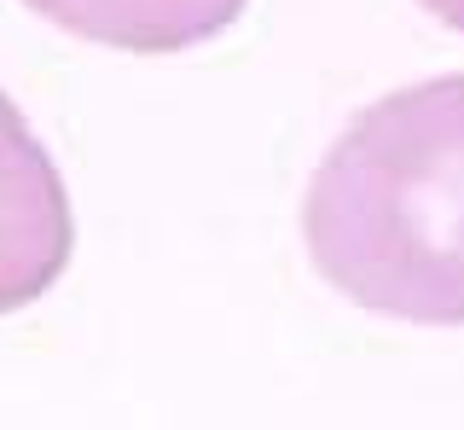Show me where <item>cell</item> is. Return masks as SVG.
<instances>
[{
	"instance_id": "1",
	"label": "cell",
	"mask_w": 464,
	"mask_h": 430,
	"mask_svg": "<svg viewBox=\"0 0 464 430\" xmlns=\"http://www.w3.org/2000/svg\"><path fill=\"white\" fill-rule=\"evenodd\" d=\"M302 233L348 303L464 326V76L360 111L314 169Z\"/></svg>"
}]
</instances>
